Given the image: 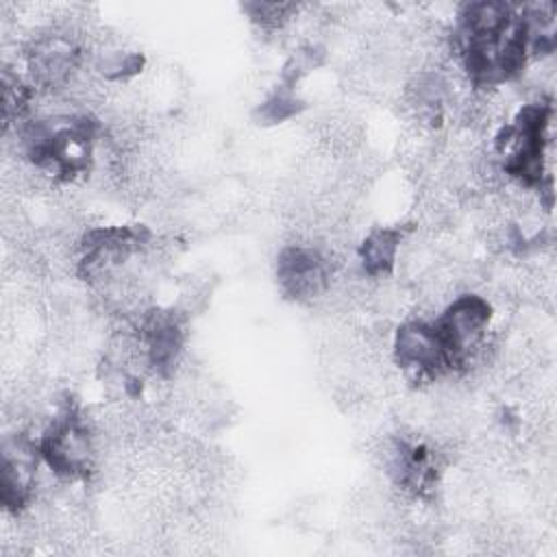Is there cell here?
<instances>
[{
  "label": "cell",
  "mask_w": 557,
  "mask_h": 557,
  "mask_svg": "<svg viewBox=\"0 0 557 557\" xmlns=\"http://www.w3.org/2000/svg\"><path fill=\"white\" fill-rule=\"evenodd\" d=\"M394 355L398 366L418 374H440L448 370L442 342L433 324L407 322L398 329L394 342Z\"/></svg>",
  "instance_id": "1"
},
{
  "label": "cell",
  "mask_w": 557,
  "mask_h": 557,
  "mask_svg": "<svg viewBox=\"0 0 557 557\" xmlns=\"http://www.w3.org/2000/svg\"><path fill=\"white\" fill-rule=\"evenodd\" d=\"M281 287L294 298H311L322 292L329 278L326 261L311 248L289 246L278 257Z\"/></svg>",
  "instance_id": "2"
},
{
  "label": "cell",
  "mask_w": 557,
  "mask_h": 557,
  "mask_svg": "<svg viewBox=\"0 0 557 557\" xmlns=\"http://www.w3.org/2000/svg\"><path fill=\"white\" fill-rule=\"evenodd\" d=\"M400 233L394 228H379L366 237L361 244V261L368 274H385L394 268Z\"/></svg>",
  "instance_id": "3"
},
{
  "label": "cell",
  "mask_w": 557,
  "mask_h": 557,
  "mask_svg": "<svg viewBox=\"0 0 557 557\" xmlns=\"http://www.w3.org/2000/svg\"><path fill=\"white\" fill-rule=\"evenodd\" d=\"M11 83L7 81V89H4V102H7V115L11 113V109H13V98H11ZM15 87H17V107L22 109L24 107V102H26V87L20 83V81H15Z\"/></svg>",
  "instance_id": "4"
}]
</instances>
